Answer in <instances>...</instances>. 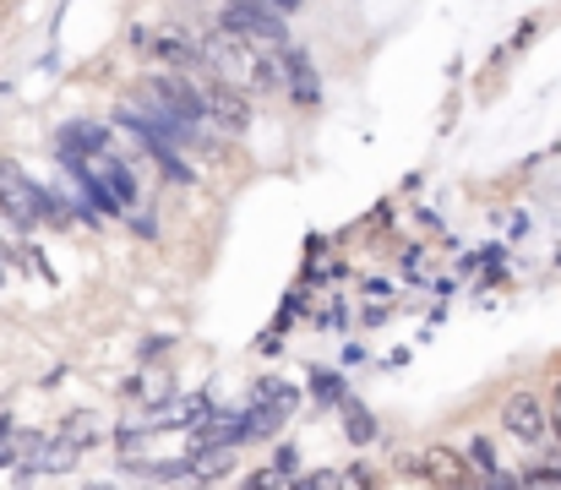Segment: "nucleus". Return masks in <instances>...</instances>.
Segmentation results:
<instances>
[{
  "label": "nucleus",
  "mask_w": 561,
  "mask_h": 490,
  "mask_svg": "<svg viewBox=\"0 0 561 490\" xmlns=\"http://www.w3.org/2000/svg\"><path fill=\"white\" fill-rule=\"evenodd\" d=\"M218 33L245 38V44H278V38H284V16H278L267 0H229Z\"/></svg>",
  "instance_id": "nucleus-1"
},
{
  "label": "nucleus",
  "mask_w": 561,
  "mask_h": 490,
  "mask_svg": "<svg viewBox=\"0 0 561 490\" xmlns=\"http://www.w3.org/2000/svg\"><path fill=\"white\" fill-rule=\"evenodd\" d=\"M202 115H213L224 132H245V126H251V99H245L234 82L207 77V82H202Z\"/></svg>",
  "instance_id": "nucleus-2"
},
{
  "label": "nucleus",
  "mask_w": 561,
  "mask_h": 490,
  "mask_svg": "<svg viewBox=\"0 0 561 490\" xmlns=\"http://www.w3.org/2000/svg\"><path fill=\"white\" fill-rule=\"evenodd\" d=\"M502 425H507L518 442H546L551 414H546V403H540L535 392H513V398L502 403Z\"/></svg>",
  "instance_id": "nucleus-3"
},
{
  "label": "nucleus",
  "mask_w": 561,
  "mask_h": 490,
  "mask_svg": "<svg viewBox=\"0 0 561 490\" xmlns=\"http://www.w3.org/2000/svg\"><path fill=\"white\" fill-rule=\"evenodd\" d=\"M420 464H425V475H431L442 490H463V480H469V475H463V464H458L453 453H442V447H431Z\"/></svg>",
  "instance_id": "nucleus-4"
},
{
  "label": "nucleus",
  "mask_w": 561,
  "mask_h": 490,
  "mask_svg": "<svg viewBox=\"0 0 561 490\" xmlns=\"http://www.w3.org/2000/svg\"><path fill=\"white\" fill-rule=\"evenodd\" d=\"M284 71H289V93L300 99V104H317V71H311V60L295 49V55H284Z\"/></svg>",
  "instance_id": "nucleus-5"
},
{
  "label": "nucleus",
  "mask_w": 561,
  "mask_h": 490,
  "mask_svg": "<svg viewBox=\"0 0 561 490\" xmlns=\"http://www.w3.org/2000/svg\"><path fill=\"white\" fill-rule=\"evenodd\" d=\"M240 490H289V475H284L278 464H267V469H256V475H251Z\"/></svg>",
  "instance_id": "nucleus-6"
},
{
  "label": "nucleus",
  "mask_w": 561,
  "mask_h": 490,
  "mask_svg": "<svg viewBox=\"0 0 561 490\" xmlns=\"http://www.w3.org/2000/svg\"><path fill=\"white\" fill-rule=\"evenodd\" d=\"M524 490H561V475L540 469V475H529V486H524Z\"/></svg>",
  "instance_id": "nucleus-7"
},
{
  "label": "nucleus",
  "mask_w": 561,
  "mask_h": 490,
  "mask_svg": "<svg viewBox=\"0 0 561 490\" xmlns=\"http://www.w3.org/2000/svg\"><path fill=\"white\" fill-rule=\"evenodd\" d=\"M551 420H557V431H561V381H557V398H551V409H546Z\"/></svg>",
  "instance_id": "nucleus-8"
},
{
  "label": "nucleus",
  "mask_w": 561,
  "mask_h": 490,
  "mask_svg": "<svg viewBox=\"0 0 561 490\" xmlns=\"http://www.w3.org/2000/svg\"><path fill=\"white\" fill-rule=\"evenodd\" d=\"M93 490H104V486H93Z\"/></svg>",
  "instance_id": "nucleus-9"
}]
</instances>
